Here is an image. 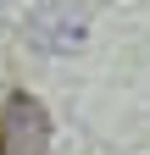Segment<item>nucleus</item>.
<instances>
[{"label":"nucleus","instance_id":"1","mask_svg":"<svg viewBox=\"0 0 150 155\" xmlns=\"http://www.w3.org/2000/svg\"><path fill=\"white\" fill-rule=\"evenodd\" d=\"M50 150V111L33 94H6L0 105V155H45Z\"/></svg>","mask_w":150,"mask_h":155}]
</instances>
